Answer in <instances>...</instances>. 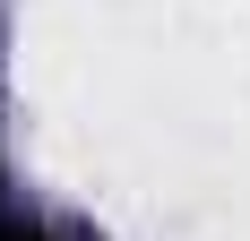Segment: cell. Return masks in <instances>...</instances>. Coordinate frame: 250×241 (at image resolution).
I'll return each mask as SVG.
<instances>
[{
    "instance_id": "6da1fadb",
    "label": "cell",
    "mask_w": 250,
    "mask_h": 241,
    "mask_svg": "<svg viewBox=\"0 0 250 241\" xmlns=\"http://www.w3.org/2000/svg\"><path fill=\"white\" fill-rule=\"evenodd\" d=\"M0 241H52V233H26V224H0Z\"/></svg>"
}]
</instances>
